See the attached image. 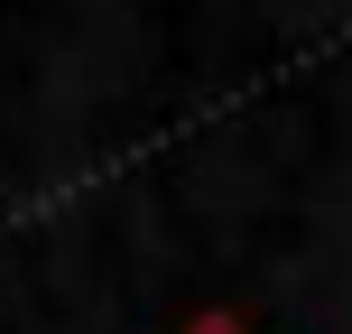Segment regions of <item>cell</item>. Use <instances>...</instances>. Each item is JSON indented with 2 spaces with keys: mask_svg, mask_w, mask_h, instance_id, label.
Segmentation results:
<instances>
[{
  "mask_svg": "<svg viewBox=\"0 0 352 334\" xmlns=\"http://www.w3.org/2000/svg\"><path fill=\"white\" fill-rule=\"evenodd\" d=\"M195 334H241V325H223V316H213V325H195Z\"/></svg>",
  "mask_w": 352,
  "mask_h": 334,
  "instance_id": "6da1fadb",
  "label": "cell"
}]
</instances>
